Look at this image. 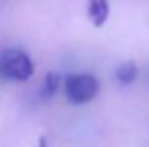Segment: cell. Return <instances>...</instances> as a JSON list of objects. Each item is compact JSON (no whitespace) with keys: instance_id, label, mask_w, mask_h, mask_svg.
I'll return each mask as SVG.
<instances>
[{"instance_id":"cell-1","label":"cell","mask_w":149,"mask_h":147,"mask_svg":"<svg viewBox=\"0 0 149 147\" xmlns=\"http://www.w3.org/2000/svg\"><path fill=\"white\" fill-rule=\"evenodd\" d=\"M35 71L33 61L21 49H7L0 54V76L14 81H26Z\"/></svg>"},{"instance_id":"cell-3","label":"cell","mask_w":149,"mask_h":147,"mask_svg":"<svg viewBox=\"0 0 149 147\" xmlns=\"http://www.w3.org/2000/svg\"><path fill=\"white\" fill-rule=\"evenodd\" d=\"M87 14L95 28L104 26L109 17V2L108 0H87Z\"/></svg>"},{"instance_id":"cell-4","label":"cell","mask_w":149,"mask_h":147,"mask_svg":"<svg viewBox=\"0 0 149 147\" xmlns=\"http://www.w3.org/2000/svg\"><path fill=\"white\" fill-rule=\"evenodd\" d=\"M59 85H61V76L56 71L47 73L45 80H43V87H42V97L43 99H52L56 95V92L59 90Z\"/></svg>"},{"instance_id":"cell-5","label":"cell","mask_w":149,"mask_h":147,"mask_svg":"<svg viewBox=\"0 0 149 147\" xmlns=\"http://www.w3.org/2000/svg\"><path fill=\"white\" fill-rule=\"evenodd\" d=\"M137 73H139L137 64L132 62V61H128V62H123V64L118 66V69H116V78H118V81H121V83L127 85V83L135 81Z\"/></svg>"},{"instance_id":"cell-6","label":"cell","mask_w":149,"mask_h":147,"mask_svg":"<svg viewBox=\"0 0 149 147\" xmlns=\"http://www.w3.org/2000/svg\"><path fill=\"white\" fill-rule=\"evenodd\" d=\"M40 147H45V137H40Z\"/></svg>"},{"instance_id":"cell-2","label":"cell","mask_w":149,"mask_h":147,"mask_svg":"<svg viewBox=\"0 0 149 147\" xmlns=\"http://www.w3.org/2000/svg\"><path fill=\"white\" fill-rule=\"evenodd\" d=\"M64 94L71 104H87L99 94V80L94 74H68L64 80Z\"/></svg>"}]
</instances>
